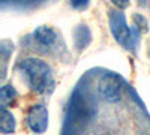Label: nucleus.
<instances>
[{
  "label": "nucleus",
  "instance_id": "1",
  "mask_svg": "<svg viewBox=\"0 0 150 135\" xmlns=\"http://www.w3.org/2000/svg\"><path fill=\"white\" fill-rule=\"evenodd\" d=\"M29 86L38 93H51L54 90V77L50 66L41 59H26L20 63Z\"/></svg>",
  "mask_w": 150,
  "mask_h": 135
},
{
  "label": "nucleus",
  "instance_id": "2",
  "mask_svg": "<svg viewBox=\"0 0 150 135\" xmlns=\"http://www.w3.org/2000/svg\"><path fill=\"white\" fill-rule=\"evenodd\" d=\"M110 27L112 32V36L114 39L123 45L125 48H132L135 44V36L131 32V29L128 27L126 20H125V15L119 11H114L110 14Z\"/></svg>",
  "mask_w": 150,
  "mask_h": 135
},
{
  "label": "nucleus",
  "instance_id": "3",
  "mask_svg": "<svg viewBox=\"0 0 150 135\" xmlns=\"http://www.w3.org/2000/svg\"><path fill=\"white\" fill-rule=\"evenodd\" d=\"M27 125L36 134H42L47 131V128H48V110L44 104H38V105L30 108V111L27 114Z\"/></svg>",
  "mask_w": 150,
  "mask_h": 135
},
{
  "label": "nucleus",
  "instance_id": "4",
  "mask_svg": "<svg viewBox=\"0 0 150 135\" xmlns=\"http://www.w3.org/2000/svg\"><path fill=\"white\" fill-rule=\"evenodd\" d=\"M99 90L107 101L116 102L122 96V81L116 77H105L99 84Z\"/></svg>",
  "mask_w": 150,
  "mask_h": 135
},
{
  "label": "nucleus",
  "instance_id": "5",
  "mask_svg": "<svg viewBox=\"0 0 150 135\" xmlns=\"http://www.w3.org/2000/svg\"><path fill=\"white\" fill-rule=\"evenodd\" d=\"M35 36V39L39 42L41 45H45V47H50V45H53L57 39V35L56 32L51 29V27H48V26H41V27H38L33 33Z\"/></svg>",
  "mask_w": 150,
  "mask_h": 135
},
{
  "label": "nucleus",
  "instance_id": "6",
  "mask_svg": "<svg viewBox=\"0 0 150 135\" xmlns=\"http://www.w3.org/2000/svg\"><path fill=\"white\" fill-rule=\"evenodd\" d=\"M14 131H15V119L6 110V107H3L2 108V132L12 134Z\"/></svg>",
  "mask_w": 150,
  "mask_h": 135
},
{
  "label": "nucleus",
  "instance_id": "7",
  "mask_svg": "<svg viewBox=\"0 0 150 135\" xmlns=\"http://www.w3.org/2000/svg\"><path fill=\"white\" fill-rule=\"evenodd\" d=\"M17 98V92L12 86L6 84L0 89V99H2V107H8L12 101Z\"/></svg>",
  "mask_w": 150,
  "mask_h": 135
},
{
  "label": "nucleus",
  "instance_id": "8",
  "mask_svg": "<svg viewBox=\"0 0 150 135\" xmlns=\"http://www.w3.org/2000/svg\"><path fill=\"white\" fill-rule=\"evenodd\" d=\"M71 5L72 8L81 11V9H86V6L89 5V0H71Z\"/></svg>",
  "mask_w": 150,
  "mask_h": 135
},
{
  "label": "nucleus",
  "instance_id": "9",
  "mask_svg": "<svg viewBox=\"0 0 150 135\" xmlns=\"http://www.w3.org/2000/svg\"><path fill=\"white\" fill-rule=\"evenodd\" d=\"M111 2H112V5L117 6L119 9H125V8H128L131 0H111Z\"/></svg>",
  "mask_w": 150,
  "mask_h": 135
}]
</instances>
